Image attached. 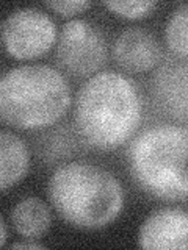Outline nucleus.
Instances as JSON below:
<instances>
[{
    "label": "nucleus",
    "mask_w": 188,
    "mask_h": 250,
    "mask_svg": "<svg viewBox=\"0 0 188 250\" xmlns=\"http://www.w3.org/2000/svg\"><path fill=\"white\" fill-rule=\"evenodd\" d=\"M10 219L16 233L31 241L46 234L52 224L49 207L38 197H25L16 203Z\"/></svg>",
    "instance_id": "obj_11"
},
{
    "label": "nucleus",
    "mask_w": 188,
    "mask_h": 250,
    "mask_svg": "<svg viewBox=\"0 0 188 250\" xmlns=\"http://www.w3.org/2000/svg\"><path fill=\"white\" fill-rule=\"evenodd\" d=\"M70 106V88L61 72L44 64L10 69L0 82V116L19 130H44Z\"/></svg>",
    "instance_id": "obj_3"
},
{
    "label": "nucleus",
    "mask_w": 188,
    "mask_h": 250,
    "mask_svg": "<svg viewBox=\"0 0 188 250\" xmlns=\"http://www.w3.org/2000/svg\"><path fill=\"white\" fill-rule=\"evenodd\" d=\"M0 230H2V234H0V246L5 247V244H6V238H8V231H6V222H5V217L0 219Z\"/></svg>",
    "instance_id": "obj_16"
},
{
    "label": "nucleus",
    "mask_w": 188,
    "mask_h": 250,
    "mask_svg": "<svg viewBox=\"0 0 188 250\" xmlns=\"http://www.w3.org/2000/svg\"><path fill=\"white\" fill-rule=\"evenodd\" d=\"M30 167V153L25 143L3 130L0 133V189L6 192L27 175Z\"/></svg>",
    "instance_id": "obj_10"
},
{
    "label": "nucleus",
    "mask_w": 188,
    "mask_h": 250,
    "mask_svg": "<svg viewBox=\"0 0 188 250\" xmlns=\"http://www.w3.org/2000/svg\"><path fill=\"white\" fill-rule=\"evenodd\" d=\"M46 6L61 16H75L88 10L91 2H86V0H58V2H46Z\"/></svg>",
    "instance_id": "obj_14"
},
{
    "label": "nucleus",
    "mask_w": 188,
    "mask_h": 250,
    "mask_svg": "<svg viewBox=\"0 0 188 250\" xmlns=\"http://www.w3.org/2000/svg\"><path fill=\"white\" fill-rule=\"evenodd\" d=\"M138 246L143 249L188 250V211L180 208L154 211L140 227Z\"/></svg>",
    "instance_id": "obj_7"
},
{
    "label": "nucleus",
    "mask_w": 188,
    "mask_h": 250,
    "mask_svg": "<svg viewBox=\"0 0 188 250\" xmlns=\"http://www.w3.org/2000/svg\"><path fill=\"white\" fill-rule=\"evenodd\" d=\"M143 116L137 84L113 70L97 72L77 94L75 124L91 147L113 150L135 135Z\"/></svg>",
    "instance_id": "obj_1"
},
{
    "label": "nucleus",
    "mask_w": 188,
    "mask_h": 250,
    "mask_svg": "<svg viewBox=\"0 0 188 250\" xmlns=\"http://www.w3.org/2000/svg\"><path fill=\"white\" fill-rule=\"evenodd\" d=\"M104 5L116 16H121L125 19H141L151 14L157 2L151 0H132V2H104Z\"/></svg>",
    "instance_id": "obj_13"
},
{
    "label": "nucleus",
    "mask_w": 188,
    "mask_h": 250,
    "mask_svg": "<svg viewBox=\"0 0 188 250\" xmlns=\"http://www.w3.org/2000/svg\"><path fill=\"white\" fill-rule=\"evenodd\" d=\"M105 60V38L94 23L72 19L63 25L57 39V61L63 70L75 77H88L96 74Z\"/></svg>",
    "instance_id": "obj_6"
},
{
    "label": "nucleus",
    "mask_w": 188,
    "mask_h": 250,
    "mask_svg": "<svg viewBox=\"0 0 188 250\" xmlns=\"http://www.w3.org/2000/svg\"><path fill=\"white\" fill-rule=\"evenodd\" d=\"M133 182L143 192L166 202L188 200V127L155 125L129 148Z\"/></svg>",
    "instance_id": "obj_4"
},
{
    "label": "nucleus",
    "mask_w": 188,
    "mask_h": 250,
    "mask_svg": "<svg viewBox=\"0 0 188 250\" xmlns=\"http://www.w3.org/2000/svg\"><path fill=\"white\" fill-rule=\"evenodd\" d=\"M47 195L58 216L78 230H100L124 207L122 186L112 172L88 163H68L53 172Z\"/></svg>",
    "instance_id": "obj_2"
},
{
    "label": "nucleus",
    "mask_w": 188,
    "mask_h": 250,
    "mask_svg": "<svg viewBox=\"0 0 188 250\" xmlns=\"http://www.w3.org/2000/svg\"><path fill=\"white\" fill-rule=\"evenodd\" d=\"M164 38L172 52L188 58V3L172 11L164 28Z\"/></svg>",
    "instance_id": "obj_12"
},
{
    "label": "nucleus",
    "mask_w": 188,
    "mask_h": 250,
    "mask_svg": "<svg viewBox=\"0 0 188 250\" xmlns=\"http://www.w3.org/2000/svg\"><path fill=\"white\" fill-rule=\"evenodd\" d=\"M57 25L38 8H18L2 23V44L14 60H35L47 53L57 41Z\"/></svg>",
    "instance_id": "obj_5"
},
{
    "label": "nucleus",
    "mask_w": 188,
    "mask_h": 250,
    "mask_svg": "<svg viewBox=\"0 0 188 250\" xmlns=\"http://www.w3.org/2000/svg\"><path fill=\"white\" fill-rule=\"evenodd\" d=\"M154 99L160 111L176 121H188V61L171 60L154 77Z\"/></svg>",
    "instance_id": "obj_8"
},
{
    "label": "nucleus",
    "mask_w": 188,
    "mask_h": 250,
    "mask_svg": "<svg viewBox=\"0 0 188 250\" xmlns=\"http://www.w3.org/2000/svg\"><path fill=\"white\" fill-rule=\"evenodd\" d=\"M10 249H33V250H38V249H44L43 244H39L35 239L33 241H25V242H14V244L10 246Z\"/></svg>",
    "instance_id": "obj_15"
},
{
    "label": "nucleus",
    "mask_w": 188,
    "mask_h": 250,
    "mask_svg": "<svg viewBox=\"0 0 188 250\" xmlns=\"http://www.w3.org/2000/svg\"><path fill=\"white\" fill-rule=\"evenodd\" d=\"M116 62L127 72H147L160 60V44L144 28H127L116 38L113 45Z\"/></svg>",
    "instance_id": "obj_9"
}]
</instances>
